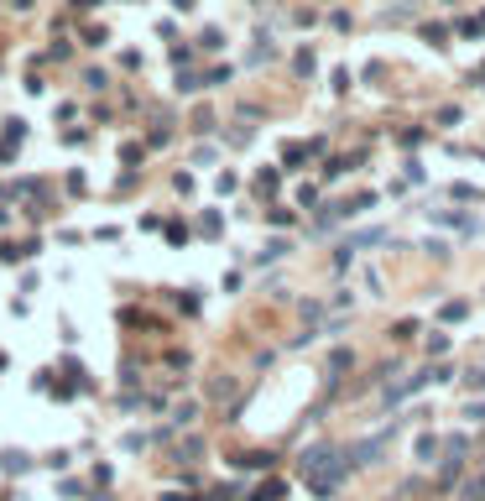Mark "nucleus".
Masks as SVG:
<instances>
[{
	"label": "nucleus",
	"instance_id": "1",
	"mask_svg": "<svg viewBox=\"0 0 485 501\" xmlns=\"http://www.w3.org/2000/svg\"><path fill=\"white\" fill-rule=\"evenodd\" d=\"M470 418H475V423H485V402H470Z\"/></svg>",
	"mask_w": 485,
	"mask_h": 501
},
{
	"label": "nucleus",
	"instance_id": "2",
	"mask_svg": "<svg viewBox=\"0 0 485 501\" xmlns=\"http://www.w3.org/2000/svg\"><path fill=\"white\" fill-rule=\"evenodd\" d=\"M172 6H178V11H188V6H193V0H172Z\"/></svg>",
	"mask_w": 485,
	"mask_h": 501
}]
</instances>
